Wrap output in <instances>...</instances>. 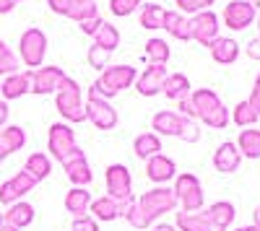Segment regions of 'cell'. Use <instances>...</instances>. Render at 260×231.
Returning <instances> with one entry per match:
<instances>
[{"label":"cell","instance_id":"obj_48","mask_svg":"<svg viewBox=\"0 0 260 231\" xmlns=\"http://www.w3.org/2000/svg\"><path fill=\"white\" fill-rule=\"evenodd\" d=\"M250 104H252V109L257 112V117H260V91L257 89H252V94H250V99H247Z\"/></svg>","mask_w":260,"mask_h":231},{"label":"cell","instance_id":"obj_29","mask_svg":"<svg viewBox=\"0 0 260 231\" xmlns=\"http://www.w3.org/2000/svg\"><path fill=\"white\" fill-rule=\"evenodd\" d=\"M133 151H136L138 159H151L161 151V140H159L156 133H141L133 143Z\"/></svg>","mask_w":260,"mask_h":231},{"label":"cell","instance_id":"obj_23","mask_svg":"<svg viewBox=\"0 0 260 231\" xmlns=\"http://www.w3.org/2000/svg\"><path fill=\"white\" fill-rule=\"evenodd\" d=\"M89 205H91V192L86 190V187H73V190H68V195H65V211L73 213L76 218L89 213Z\"/></svg>","mask_w":260,"mask_h":231},{"label":"cell","instance_id":"obj_52","mask_svg":"<svg viewBox=\"0 0 260 231\" xmlns=\"http://www.w3.org/2000/svg\"><path fill=\"white\" fill-rule=\"evenodd\" d=\"M0 231H18V228H13L11 223H6V221H3V223H0Z\"/></svg>","mask_w":260,"mask_h":231},{"label":"cell","instance_id":"obj_46","mask_svg":"<svg viewBox=\"0 0 260 231\" xmlns=\"http://www.w3.org/2000/svg\"><path fill=\"white\" fill-rule=\"evenodd\" d=\"M247 57H250V60H260V36L250 39V45H247Z\"/></svg>","mask_w":260,"mask_h":231},{"label":"cell","instance_id":"obj_7","mask_svg":"<svg viewBox=\"0 0 260 231\" xmlns=\"http://www.w3.org/2000/svg\"><path fill=\"white\" fill-rule=\"evenodd\" d=\"M18 52H21V60H24L26 68H42V60L47 55V34L42 29H26L21 34V42H18Z\"/></svg>","mask_w":260,"mask_h":231},{"label":"cell","instance_id":"obj_26","mask_svg":"<svg viewBox=\"0 0 260 231\" xmlns=\"http://www.w3.org/2000/svg\"><path fill=\"white\" fill-rule=\"evenodd\" d=\"M177 231H216L206 216V211H198V213H177Z\"/></svg>","mask_w":260,"mask_h":231},{"label":"cell","instance_id":"obj_55","mask_svg":"<svg viewBox=\"0 0 260 231\" xmlns=\"http://www.w3.org/2000/svg\"><path fill=\"white\" fill-rule=\"evenodd\" d=\"M257 31H260V18H257ZM257 36H260V34H257Z\"/></svg>","mask_w":260,"mask_h":231},{"label":"cell","instance_id":"obj_51","mask_svg":"<svg viewBox=\"0 0 260 231\" xmlns=\"http://www.w3.org/2000/svg\"><path fill=\"white\" fill-rule=\"evenodd\" d=\"M154 231H177V228L169 226V223H159V226H154Z\"/></svg>","mask_w":260,"mask_h":231},{"label":"cell","instance_id":"obj_4","mask_svg":"<svg viewBox=\"0 0 260 231\" xmlns=\"http://www.w3.org/2000/svg\"><path fill=\"white\" fill-rule=\"evenodd\" d=\"M136 78H138V73H136L133 65H107V68L99 73V78L94 81V86H91L89 91L96 94L99 99L110 101V99L117 96L122 89L133 86Z\"/></svg>","mask_w":260,"mask_h":231},{"label":"cell","instance_id":"obj_3","mask_svg":"<svg viewBox=\"0 0 260 231\" xmlns=\"http://www.w3.org/2000/svg\"><path fill=\"white\" fill-rule=\"evenodd\" d=\"M151 128L156 130V135H167V138H180L185 143H198L201 140V130L195 120H187L172 109H161L151 120Z\"/></svg>","mask_w":260,"mask_h":231},{"label":"cell","instance_id":"obj_6","mask_svg":"<svg viewBox=\"0 0 260 231\" xmlns=\"http://www.w3.org/2000/svg\"><path fill=\"white\" fill-rule=\"evenodd\" d=\"M175 195H177V205H182L185 213H198L206 198H203V187H201V179L195 174H177L175 177Z\"/></svg>","mask_w":260,"mask_h":231},{"label":"cell","instance_id":"obj_50","mask_svg":"<svg viewBox=\"0 0 260 231\" xmlns=\"http://www.w3.org/2000/svg\"><path fill=\"white\" fill-rule=\"evenodd\" d=\"M252 226H257V228H260V205L255 208V213H252Z\"/></svg>","mask_w":260,"mask_h":231},{"label":"cell","instance_id":"obj_28","mask_svg":"<svg viewBox=\"0 0 260 231\" xmlns=\"http://www.w3.org/2000/svg\"><path fill=\"white\" fill-rule=\"evenodd\" d=\"M190 81H187V75H182V73H172V75H167V81H164V89H161V94H167V99H175V101H180V99H185L187 94H190Z\"/></svg>","mask_w":260,"mask_h":231},{"label":"cell","instance_id":"obj_22","mask_svg":"<svg viewBox=\"0 0 260 231\" xmlns=\"http://www.w3.org/2000/svg\"><path fill=\"white\" fill-rule=\"evenodd\" d=\"M3 221L6 223H11L13 228H26L31 221H34V205H29V203H24V200H18V203H13V205H8V211L3 213Z\"/></svg>","mask_w":260,"mask_h":231},{"label":"cell","instance_id":"obj_34","mask_svg":"<svg viewBox=\"0 0 260 231\" xmlns=\"http://www.w3.org/2000/svg\"><path fill=\"white\" fill-rule=\"evenodd\" d=\"M257 120H260V117H257V112L252 109V104H250L247 99L240 101V104H237V107L232 109V122L240 125V128H252Z\"/></svg>","mask_w":260,"mask_h":231},{"label":"cell","instance_id":"obj_17","mask_svg":"<svg viewBox=\"0 0 260 231\" xmlns=\"http://www.w3.org/2000/svg\"><path fill=\"white\" fill-rule=\"evenodd\" d=\"M240 164H242V153H240V148H237V143L226 140V143H221L219 148H216V153H213V166H216V172H221V174H234L237 169H240Z\"/></svg>","mask_w":260,"mask_h":231},{"label":"cell","instance_id":"obj_12","mask_svg":"<svg viewBox=\"0 0 260 231\" xmlns=\"http://www.w3.org/2000/svg\"><path fill=\"white\" fill-rule=\"evenodd\" d=\"M255 16L257 13H255L252 0H232V3L224 8V24L234 31H242L255 21Z\"/></svg>","mask_w":260,"mask_h":231},{"label":"cell","instance_id":"obj_36","mask_svg":"<svg viewBox=\"0 0 260 231\" xmlns=\"http://www.w3.org/2000/svg\"><path fill=\"white\" fill-rule=\"evenodd\" d=\"M18 70H21L18 55L6 45L3 39H0V75H13V73H18Z\"/></svg>","mask_w":260,"mask_h":231},{"label":"cell","instance_id":"obj_8","mask_svg":"<svg viewBox=\"0 0 260 231\" xmlns=\"http://www.w3.org/2000/svg\"><path fill=\"white\" fill-rule=\"evenodd\" d=\"M86 120H89L96 130H112L117 125V112L115 107L107 99H99L96 94L89 91V96H86Z\"/></svg>","mask_w":260,"mask_h":231},{"label":"cell","instance_id":"obj_44","mask_svg":"<svg viewBox=\"0 0 260 231\" xmlns=\"http://www.w3.org/2000/svg\"><path fill=\"white\" fill-rule=\"evenodd\" d=\"M78 26H81V31H83V34L94 36V34H96V29L102 26V18H99V16H94V18H89V21H81Z\"/></svg>","mask_w":260,"mask_h":231},{"label":"cell","instance_id":"obj_57","mask_svg":"<svg viewBox=\"0 0 260 231\" xmlns=\"http://www.w3.org/2000/svg\"><path fill=\"white\" fill-rule=\"evenodd\" d=\"M16 3H18V0H16Z\"/></svg>","mask_w":260,"mask_h":231},{"label":"cell","instance_id":"obj_20","mask_svg":"<svg viewBox=\"0 0 260 231\" xmlns=\"http://www.w3.org/2000/svg\"><path fill=\"white\" fill-rule=\"evenodd\" d=\"M206 216H208V221H211V226H213L216 231H226V228H229V223L234 221L237 211H234V205H232V203H226V200H219V203L208 205Z\"/></svg>","mask_w":260,"mask_h":231},{"label":"cell","instance_id":"obj_5","mask_svg":"<svg viewBox=\"0 0 260 231\" xmlns=\"http://www.w3.org/2000/svg\"><path fill=\"white\" fill-rule=\"evenodd\" d=\"M55 107L62 114V120H68V122H83L86 120L83 94H81V86L73 78H68V75L62 78V83L55 91Z\"/></svg>","mask_w":260,"mask_h":231},{"label":"cell","instance_id":"obj_2","mask_svg":"<svg viewBox=\"0 0 260 231\" xmlns=\"http://www.w3.org/2000/svg\"><path fill=\"white\" fill-rule=\"evenodd\" d=\"M190 101L195 107V114H198L201 122H206L213 130H224L229 125V109L221 104L219 94L211 89H195L190 94Z\"/></svg>","mask_w":260,"mask_h":231},{"label":"cell","instance_id":"obj_35","mask_svg":"<svg viewBox=\"0 0 260 231\" xmlns=\"http://www.w3.org/2000/svg\"><path fill=\"white\" fill-rule=\"evenodd\" d=\"M169 45H167V42L164 39H148L146 42V57L151 60V65H164V62L169 60Z\"/></svg>","mask_w":260,"mask_h":231},{"label":"cell","instance_id":"obj_42","mask_svg":"<svg viewBox=\"0 0 260 231\" xmlns=\"http://www.w3.org/2000/svg\"><path fill=\"white\" fill-rule=\"evenodd\" d=\"M18 200H21V198L16 195V190L11 187V182L0 184V203H3V205H13V203H18Z\"/></svg>","mask_w":260,"mask_h":231},{"label":"cell","instance_id":"obj_32","mask_svg":"<svg viewBox=\"0 0 260 231\" xmlns=\"http://www.w3.org/2000/svg\"><path fill=\"white\" fill-rule=\"evenodd\" d=\"M94 16H99L96 0H71V8H68V13H65V18H73V21H78V24L94 18Z\"/></svg>","mask_w":260,"mask_h":231},{"label":"cell","instance_id":"obj_54","mask_svg":"<svg viewBox=\"0 0 260 231\" xmlns=\"http://www.w3.org/2000/svg\"><path fill=\"white\" fill-rule=\"evenodd\" d=\"M255 89L260 91V73H257V78H255Z\"/></svg>","mask_w":260,"mask_h":231},{"label":"cell","instance_id":"obj_49","mask_svg":"<svg viewBox=\"0 0 260 231\" xmlns=\"http://www.w3.org/2000/svg\"><path fill=\"white\" fill-rule=\"evenodd\" d=\"M16 8V0H0V16L3 13H11Z\"/></svg>","mask_w":260,"mask_h":231},{"label":"cell","instance_id":"obj_25","mask_svg":"<svg viewBox=\"0 0 260 231\" xmlns=\"http://www.w3.org/2000/svg\"><path fill=\"white\" fill-rule=\"evenodd\" d=\"M24 172H26L34 182H42V179H47V177H50V172H52V161H50L47 153L37 151V153H31V156L26 159Z\"/></svg>","mask_w":260,"mask_h":231},{"label":"cell","instance_id":"obj_1","mask_svg":"<svg viewBox=\"0 0 260 231\" xmlns=\"http://www.w3.org/2000/svg\"><path fill=\"white\" fill-rule=\"evenodd\" d=\"M175 208H177L175 190L167 187V184H159V187H154V190H146L136 200V205L130 208V213L125 216V221L133 226V228H146V226L154 223L159 216L172 213Z\"/></svg>","mask_w":260,"mask_h":231},{"label":"cell","instance_id":"obj_53","mask_svg":"<svg viewBox=\"0 0 260 231\" xmlns=\"http://www.w3.org/2000/svg\"><path fill=\"white\" fill-rule=\"evenodd\" d=\"M237 231H260L257 226H242V228H237Z\"/></svg>","mask_w":260,"mask_h":231},{"label":"cell","instance_id":"obj_45","mask_svg":"<svg viewBox=\"0 0 260 231\" xmlns=\"http://www.w3.org/2000/svg\"><path fill=\"white\" fill-rule=\"evenodd\" d=\"M47 6H50L52 13L65 16V13H68V8H71V0H47Z\"/></svg>","mask_w":260,"mask_h":231},{"label":"cell","instance_id":"obj_43","mask_svg":"<svg viewBox=\"0 0 260 231\" xmlns=\"http://www.w3.org/2000/svg\"><path fill=\"white\" fill-rule=\"evenodd\" d=\"M177 114H182V117H187V120H195L198 114H195V107H192V101H190V96H185V99H180L177 101Z\"/></svg>","mask_w":260,"mask_h":231},{"label":"cell","instance_id":"obj_11","mask_svg":"<svg viewBox=\"0 0 260 231\" xmlns=\"http://www.w3.org/2000/svg\"><path fill=\"white\" fill-rule=\"evenodd\" d=\"M190 31L192 39L203 47H211V42L219 39V16L213 11H201L190 18Z\"/></svg>","mask_w":260,"mask_h":231},{"label":"cell","instance_id":"obj_27","mask_svg":"<svg viewBox=\"0 0 260 231\" xmlns=\"http://www.w3.org/2000/svg\"><path fill=\"white\" fill-rule=\"evenodd\" d=\"M0 145L8 151V153H16L26 145V130L21 125H8V128L0 130Z\"/></svg>","mask_w":260,"mask_h":231},{"label":"cell","instance_id":"obj_9","mask_svg":"<svg viewBox=\"0 0 260 231\" xmlns=\"http://www.w3.org/2000/svg\"><path fill=\"white\" fill-rule=\"evenodd\" d=\"M47 151H50L52 159H57V161L68 159L73 151H78L76 133L71 130V125H65V122H55V125H52L50 135H47Z\"/></svg>","mask_w":260,"mask_h":231},{"label":"cell","instance_id":"obj_37","mask_svg":"<svg viewBox=\"0 0 260 231\" xmlns=\"http://www.w3.org/2000/svg\"><path fill=\"white\" fill-rule=\"evenodd\" d=\"M8 182H11V187L16 190V195H18V198H24L26 192H31L34 187H37V182H34V179H31V177H29V174H26L24 169H21L18 174H13V177H11Z\"/></svg>","mask_w":260,"mask_h":231},{"label":"cell","instance_id":"obj_10","mask_svg":"<svg viewBox=\"0 0 260 231\" xmlns=\"http://www.w3.org/2000/svg\"><path fill=\"white\" fill-rule=\"evenodd\" d=\"M104 179H107V195H110V198H115V200L133 198V179H130V169L125 164L107 166Z\"/></svg>","mask_w":260,"mask_h":231},{"label":"cell","instance_id":"obj_41","mask_svg":"<svg viewBox=\"0 0 260 231\" xmlns=\"http://www.w3.org/2000/svg\"><path fill=\"white\" fill-rule=\"evenodd\" d=\"M71 231H99V221L91 218V216H81L73 221V228Z\"/></svg>","mask_w":260,"mask_h":231},{"label":"cell","instance_id":"obj_39","mask_svg":"<svg viewBox=\"0 0 260 231\" xmlns=\"http://www.w3.org/2000/svg\"><path fill=\"white\" fill-rule=\"evenodd\" d=\"M180 13H201V11H211V6L216 3V0H175Z\"/></svg>","mask_w":260,"mask_h":231},{"label":"cell","instance_id":"obj_13","mask_svg":"<svg viewBox=\"0 0 260 231\" xmlns=\"http://www.w3.org/2000/svg\"><path fill=\"white\" fill-rule=\"evenodd\" d=\"M62 78H65V73H62V68H57V65L37 68V70H31V91H29V94H37V96L55 94L57 86L62 83Z\"/></svg>","mask_w":260,"mask_h":231},{"label":"cell","instance_id":"obj_15","mask_svg":"<svg viewBox=\"0 0 260 231\" xmlns=\"http://www.w3.org/2000/svg\"><path fill=\"white\" fill-rule=\"evenodd\" d=\"M146 177L156 184H167L169 179L177 177V164L164 153H156V156L146 159Z\"/></svg>","mask_w":260,"mask_h":231},{"label":"cell","instance_id":"obj_47","mask_svg":"<svg viewBox=\"0 0 260 231\" xmlns=\"http://www.w3.org/2000/svg\"><path fill=\"white\" fill-rule=\"evenodd\" d=\"M8 114H11V109H8V101H3V99H0V130L6 128V122H8Z\"/></svg>","mask_w":260,"mask_h":231},{"label":"cell","instance_id":"obj_16","mask_svg":"<svg viewBox=\"0 0 260 231\" xmlns=\"http://www.w3.org/2000/svg\"><path fill=\"white\" fill-rule=\"evenodd\" d=\"M164 81H167V68L164 65H148L136 78V89H138L141 96H156L164 89Z\"/></svg>","mask_w":260,"mask_h":231},{"label":"cell","instance_id":"obj_18","mask_svg":"<svg viewBox=\"0 0 260 231\" xmlns=\"http://www.w3.org/2000/svg\"><path fill=\"white\" fill-rule=\"evenodd\" d=\"M29 91H31V70H26V73L18 70L13 75H6V81L0 83V99H3V101L21 99Z\"/></svg>","mask_w":260,"mask_h":231},{"label":"cell","instance_id":"obj_31","mask_svg":"<svg viewBox=\"0 0 260 231\" xmlns=\"http://www.w3.org/2000/svg\"><path fill=\"white\" fill-rule=\"evenodd\" d=\"M237 148L247 159H260V130H252V128L242 130L240 140H237Z\"/></svg>","mask_w":260,"mask_h":231},{"label":"cell","instance_id":"obj_14","mask_svg":"<svg viewBox=\"0 0 260 231\" xmlns=\"http://www.w3.org/2000/svg\"><path fill=\"white\" fill-rule=\"evenodd\" d=\"M60 164H62L65 174H68V179H71L76 187H86V184H89V182L94 179L91 166H89V161H86V156H83V151H81V148H78V151H73L68 159H62Z\"/></svg>","mask_w":260,"mask_h":231},{"label":"cell","instance_id":"obj_40","mask_svg":"<svg viewBox=\"0 0 260 231\" xmlns=\"http://www.w3.org/2000/svg\"><path fill=\"white\" fill-rule=\"evenodd\" d=\"M143 0H110V11L115 16H130L141 8Z\"/></svg>","mask_w":260,"mask_h":231},{"label":"cell","instance_id":"obj_38","mask_svg":"<svg viewBox=\"0 0 260 231\" xmlns=\"http://www.w3.org/2000/svg\"><path fill=\"white\" fill-rule=\"evenodd\" d=\"M110 57H112V52H107V50H102V47H96V45H91V47H89V55H86L89 65L96 68V70H104L107 65H110Z\"/></svg>","mask_w":260,"mask_h":231},{"label":"cell","instance_id":"obj_21","mask_svg":"<svg viewBox=\"0 0 260 231\" xmlns=\"http://www.w3.org/2000/svg\"><path fill=\"white\" fill-rule=\"evenodd\" d=\"M161 29H167L175 39H182V42H190V39H192L190 18H185L180 11H164V24H161Z\"/></svg>","mask_w":260,"mask_h":231},{"label":"cell","instance_id":"obj_24","mask_svg":"<svg viewBox=\"0 0 260 231\" xmlns=\"http://www.w3.org/2000/svg\"><path fill=\"white\" fill-rule=\"evenodd\" d=\"M120 203H122V200H115V198H110V195H104V198L91 200L89 211L94 213V218H96V221L110 223V221L120 218Z\"/></svg>","mask_w":260,"mask_h":231},{"label":"cell","instance_id":"obj_33","mask_svg":"<svg viewBox=\"0 0 260 231\" xmlns=\"http://www.w3.org/2000/svg\"><path fill=\"white\" fill-rule=\"evenodd\" d=\"M161 24H164V8L161 6H156V3H146V6H141V26L143 29H161Z\"/></svg>","mask_w":260,"mask_h":231},{"label":"cell","instance_id":"obj_30","mask_svg":"<svg viewBox=\"0 0 260 231\" xmlns=\"http://www.w3.org/2000/svg\"><path fill=\"white\" fill-rule=\"evenodd\" d=\"M94 45L107 50V52H115L120 47V31L112 26V24H107V21H102V26L96 29L94 34Z\"/></svg>","mask_w":260,"mask_h":231},{"label":"cell","instance_id":"obj_19","mask_svg":"<svg viewBox=\"0 0 260 231\" xmlns=\"http://www.w3.org/2000/svg\"><path fill=\"white\" fill-rule=\"evenodd\" d=\"M208 50H211V57L219 62V65H232V62H237V57H240V45L229 36H219L216 42H211Z\"/></svg>","mask_w":260,"mask_h":231},{"label":"cell","instance_id":"obj_56","mask_svg":"<svg viewBox=\"0 0 260 231\" xmlns=\"http://www.w3.org/2000/svg\"><path fill=\"white\" fill-rule=\"evenodd\" d=\"M0 223H3V211H0Z\"/></svg>","mask_w":260,"mask_h":231}]
</instances>
